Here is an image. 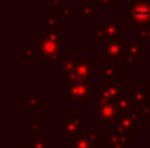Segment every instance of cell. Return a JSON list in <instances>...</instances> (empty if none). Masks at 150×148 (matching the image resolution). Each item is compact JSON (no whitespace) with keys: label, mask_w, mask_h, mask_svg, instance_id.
Segmentation results:
<instances>
[{"label":"cell","mask_w":150,"mask_h":148,"mask_svg":"<svg viewBox=\"0 0 150 148\" xmlns=\"http://www.w3.org/2000/svg\"><path fill=\"white\" fill-rule=\"evenodd\" d=\"M115 105H116L120 115L136 112V106H134V104H133V100H132V97H130V94H124V96L119 97V98L115 101Z\"/></svg>","instance_id":"17"},{"label":"cell","mask_w":150,"mask_h":148,"mask_svg":"<svg viewBox=\"0 0 150 148\" xmlns=\"http://www.w3.org/2000/svg\"><path fill=\"white\" fill-rule=\"evenodd\" d=\"M127 94V85L124 83L119 84H101L100 88L96 91L95 98L104 100V101L115 102L119 97Z\"/></svg>","instance_id":"10"},{"label":"cell","mask_w":150,"mask_h":148,"mask_svg":"<svg viewBox=\"0 0 150 148\" xmlns=\"http://www.w3.org/2000/svg\"><path fill=\"white\" fill-rule=\"evenodd\" d=\"M149 72H150V62H149Z\"/></svg>","instance_id":"33"},{"label":"cell","mask_w":150,"mask_h":148,"mask_svg":"<svg viewBox=\"0 0 150 148\" xmlns=\"http://www.w3.org/2000/svg\"><path fill=\"white\" fill-rule=\"evenodd\" d=\"M37 55L36 59L53 58L66 55V36L65 34H37Z\"/></svg>","instance_id":"1"},{"label":"cell","mask_w":150,"mask_h":148,"mask_svg":"<svg viewBox=\"0 0 150 148\" xmlns=\"http://www.w3.org/2000/svg\"><path fill=\"white\" fill-rule=\"evenodd\" d=\"M24 106L29 109L32 114L37 112V108L42 106V97L40 94H25L24 96Z\"/></svg>","instance_id":"20"},{"label":"cell","mask_w":150,"mask_h":148,"mask_svg":"<svg viewBox=\"0 0 150 148\" xmlns=\"http://www.w3.org/2000/svg\"><path fill=\"white\" fill-rule=\"evenodd\" d=\"M148 92H149V100H150V85H149V88H148Z\"/></svg>","instance_id":"32"},{"label":"cell","mask_w":150,"mask_h":148,"mask_svg":"<svg viewBox=\"0 0 150 148\" xmlns=\"http://www.w3.org/2000/svg\"><path fill=\"white\" fill-rule=\"evenodd\" d=\"M83 118L84 114L82 112H67L59 119V135L65 139L66 143L73 144L78 135L84 131Z\"/></svg>","instance_id":"3"},{"label":"cell","mask_w":150,"mask_h":148,"mask_svg":"<svg viewBox=\"0 0 150 148\" xmlns=\"http://www.w3.org/2000/svg\"><path fill=\"white\" fill-rule=\"evenodd\" d=\"M125 16L134 24L149 25L150 24V0H133L130 5L125 7Z\"/></svg>","instance_id":"5"},{"label":"cell","mask_w":150,"mask_h":148,"mask_svg":"<svg viewBox=\"0 0 150 148\" xmlns=\"http://www.w3.org/2000/svg\"><path fill=\"white\" fill-rule=\"evenodd\" d=\"M66 1H67V0H66Z\"/></svg>","instance_id":"34"},{"label":"cell","mask_w":150,"mask_h":148,"mask_svg":"<svg viewBox=\"0 0 150 148\" xmlns=\"http://www.w3.org/2000/svg\"><path fill=\"white\" fill-rule=\"evenodd\" d=\"M107 148H127L125 147V140L116 133L115 130H109L105 136Z\"/></svg>","instance_id":"19"},{"label":"cell","mask_w":150,"mask_h":148,"mask_svg":"<svg viewBox=\"0 0 150 148\" xmlns=\"http://www.w3.org/2000/svg\"><path fill=\"white\" fill-rule=\"evenodd\" d=\"M105 142V136L100 130H84L78 135L71 144V148H92L95 146H101Z\"/></svg>","instance_id":"8"},{"label":"cell","mask_w":150,"mask_h":148,"mask_svg":"<svg viewBox=\"0 0 150 148\" xmlns=\"http://www.w3.org/2000/svg\"><path fill=\"white\" fill-rule=\"evenodd\" d=\"M142 123H144L145 126H149V134H150V115H149L148 118H146L145 121H142Z\"/></svg>","instance_id":"30"},{"label":"cell","mask_w":150,"mask_h":148,"mask_svg":"<svg viewBox=\"0 0 150 148\" xmlns=\"http://www.w3.org/2000/svg\"><path fill=\"white\" fill-rule=\"evenodd\" d=\"M120 59H108L101 70V84H119Z\"/></svg>","instance_id":"11"},{"label":"cell","mask_w":150,"mask_h":148,"mask_svg":"<svg viewBox=\"0 0 150 148\" xmlns=\"http://www.w3.org/2000/svg\"><path fill=\"white\" fill-rule=\"evenodd\" d=\"M138 38L142 41H150V24L149 25H140L138 26Z\"/></svg>","instance_id":"24"},{"label":"cell","mask_w":150,"mask_h":148,"mask_svg":"<svg viewBox=\"0 0 150 148\" xmlns=\"http://www.w3.org/2000/svg\"><path fill=\"white\" fill-rule=\"evenodd\" d=\"M96 101V114H95V123L98 126L103 123H116L120 118V113L117 110L115 102L104 101V100L95 98Z\"/></svg>","instance_id":"6"},{"label":"cell","mask_w":150,"mask_h":148,"mask_svg":"<svg viewBox=\"0 0 150 148\" xmlns=\"http://www.w3.org/2000/svg\"><path fill=\"white\" fill-rule=\"evenodd\" d=\"M63 58H65V55H58V57H53V58H49L47 59V64L49 66H61L63 62Z\"/></svg>","instance_id":"28"},{"label":"cell","mask_w":150,"mask_h":148,"mask_svg":"<svg viewBox=\"0 0 150 148\" xmlns=\"http://www.w3.org/2000/svg\"><path fill=\"white\" fill-rule=\"evenodd\" d=\"M101 46H103V54H101L103 59L121 60L122 54H124V47H125L124 41H121V39H108V41L101 42Z\"/></svg>","instance_id":"12"},{"label":"cell","mask_w":150,"mask_h":148,"mask_svg":"<svg viewBox=\"0 0 150 148\" xmlns=\"http://www.w3.org/2000/svg\"><path fill=\"white\" fill-rule=\"evenodd\" d=\"M96 16V5L91 4V0H84L83 4L78 7V17H95Z\"/></svg>","instance_id":"21"},{"label":"cell","mask_w":150,"mask_h":148,"mask_svg":"<svg viewBox=\"0 0 150 148\" xmlns=\"http://www.w3.org/2000/svg\"><path fill=\"white\" fill-rule=\"evenodd\" d=\"M144 42L142 39L138 41H125L124 54H122L121 60H124L125 64L128 66H136L140 60L144 59Z\"/></svg>","instance_id":"9"},{"label":"cell","mask_w":150,"mask_h":148,"mask_svg":"<svg viewBox=\"0 0 150 148\" xmlns=\"http://www.w3.org/2000/svg\"><path fill=\"white\" fill-rule=\"evenodd\" d=\"M116 123L133 133V131H137L138 127H140V118L137 117L136 112H132V113H127V114H121Z\"/></svg>","instance_id":"14"},{"label":"cell","mask_w":150,"mask_h":148,"mask_svg":"<svg viewBox=\"0 0 150 148\" xmlns=\"http://www.w3.org/2000/svg\"><path fill=\"white\" fill-rule=\"evenodd\" d=\"M15 148H32V146H30V143H25V142H23V143H18L17 147H15Z\"/></svg>","instance_id":"29"},{"label":"cell","mask_w":150,"mask_h":148,"mask_svg":"<svg viewBox=\"0 0 150 148\" xmlns=\"http://www.w3.org/2000/svg\"><path fill=\"white\" fill-rule=\"evenodd\" d=\"M66 88V101H78V106H84V101L88 100L91 96H96L95 83L92 81H69L65 83Z\"/></svg>","instance_id":"4"},{"label":"cell","mask_w":150,"mask_h":148,"mask_svg":"<svg viewBox=\"0 0 150 148\" xmlns=\"http://www.w3.org/2000/svg\"><path fill=\"white\" fill-rule=\"evenodd\" d=\"M127 33V25L120 21L119 17H103L100 22L91 29L90 34L98 41H108V39H120Z\"/></svg>","instance_id":"2"},{"label":"cell","mask_w":150,"mask_h":148,"mask_svg":"<svg viewBox=\"0 0 150 148\" xmlns=\"http://www.w3.org/2000/svg\"><path fill=\"white\" fill-rule=\"evenodd\" d=\"M37 55V47H26L24 50V59H32Z\"/></svg>","instance_id":"27"},{"label":"cell","mask_w":150,"mask_h":148,"mask_svg":"<svg viewBox=\"0 0 150 148\" xmlns=\"http://www.w3.org/2000/svg\"><path fill=\"white\" fill-rule=\"evenodd\" d=\"M130 97L133 100L136 109L144 105H150V100H149V92L148 88H133Z\"/></svg>","instance_id":"16"},{"label":"cell","mask_w":150,"mask_h":148,"mask_svg":"<svg viewBox=\"0 0 150 148\" xmlns=\"http://www.w3.org/2000/svg\"><path fill=\"white\" fill-rule=\"evenodd\" d=\"M70 148H71V147H70Z\"/></svg>","instance_id":"35"},{"label":"cell","mask_w":150,"mask_h":148,"mask_svg":"<svg viewBox=\"0 0 150 148\" xmlns=\"http://www.w3.org/2000/svg\"><path fill=\"white\" fill-rule=\"evenodd\" d=\"M41 34H61V25L58 18L50 17V16H46V17L41 18Z\"/></svg>","instance_id":"15"},{"label":"cell","mask_w":150,"mask_h":148,"mask_svg":"<svg viewBox=\"0 0 150 148\" xmlns=\"http://www.w3.org/2000/svg\"><path fill=\"white\" fill-rule=\"evenodd\" d=\"M113 130L116 131L117 134H119L120 136H121L122 139L125 140V143H132L133 140V133L130 130H128V128L122 127V126L117 125V123H113Z\"/></svg>","instance_id":"23"},{"label":"cell","mask_w":150,"mask_h":148,"mask_svg":"<svg viewBox=\"0 0 150 148\" xmlns=\"http://www.w3.org/2000/svg\"><path fill=\"white\" fill-rule=\"evenodd\" d=\"M59 67H61L59 76L61 77H67V76L75 70V67H76V59H74L73 55H71L70 52H66L65 58H63V62Z\"/></svg>","instance_id":"18"},{"label":"cell","mask_w":150,"mask_h":148,"mask_svg":"<svg viewBox=\"0 0 150 148\" xmlns=\"http://www.w3.org/2000/svg\"><path fill=\"white\" fill-rule=\"evenodd\" d=\"M120 3H121V0H95L96 7H104V5H107V7H117V5H120Z\"/></svg>","instance_id":"26"},{"label":"cell","mask_w":150,"mask_h":148,"mask_svg":"<svg viewBox=\"0 0 150 148\" xmlns=\"http://www.w3.org/2000/svg\"><path fill=\"white\" fill-rule=\"evenodd\" d=\"M103 147V144H101V146H95V147H92V148H101Z\"/></svg>","instance_id":"31"},{"label":"cell","mask_w":150,"mask_h":148,"mask_svg":"<svg viewBox=\"0 0 150 148\" xmlns=\"http://www.w3.org/2000/svg\"><path fill=\"white\" fill-rule=\"evenodd\" d=\"M30 146L32 148H49L47 143H49V139L47 136H36V133L30 131Z\"/></svg>","instance_id":"22"},{"label":"cell","mask_w":150,"mask_h":148,"mask_svg":"<svg viewBox=\"0 0 150 148\" xmlns=\"http://www.w3.org/2000/svg\"><path fill=\"white\" fill-rule=\"evenodd\" d=\"M96 76V59H76V67L66 77L69 81H91Z\"/></svg>","instance_id":"7"},{"label":"cell","mask_w":150,"mask_h":148,"mask_svg":"<svg viewBox=\"0 0 150 148\" xmlns=\"http://www.w3.org/2000/svg\"><path fill=\"white\" fill-rule=\"evenodd\" d=\"M29 125H30V131L33 133H40L42 130V119L41 118H32L29 121Z\"/></svg>","instance_id":"25"},{"label":"cell","mask_w":150,"mask_h":148,"mask_svg":"<svg viewBox=\"0 0 150 148\" xmlns=\"http://www.w3.org/2000/svg\"><path fill=\"white\" fill-rule=\"evenodd\" d=\"M47 16L67 18L71 16V8L66 4V0H47Z\"/></svg>","instance_id":"13"}]
</instances>
